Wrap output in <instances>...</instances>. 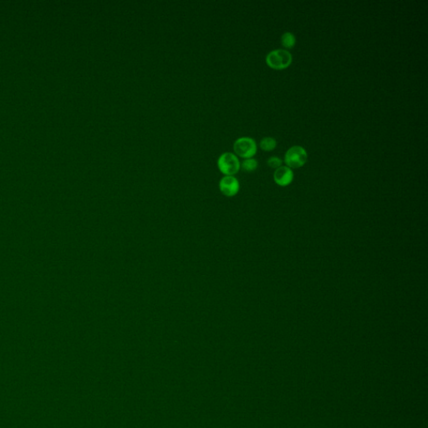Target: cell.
<instances>
[{"label": "cell", "mask_w": 428, "mask_h": 428, "mask_svg": "<svg viewBox=\"0 0 428 428\" xmlns=\"http://www.w3.org/2000/svg\"><path fill=\"white\" fill-rule=\"evenodd\" d=\"M294 173L287 166H281L274 173V180L280 187H287L294 180Z\"/></svg>", "instance_id": "8992f818"}, {"label": "cell", "mask_w": 428, "mask_h": 428, "mask_svg": "<svg viewBox=\"0 0 428 428\" xmlns=\"http://www.w3.org/2000/svg\"><path fill=\"white\" fill-rule=\"evenodd\" d=\"M220 192L223 195L232 198L239 193L240 184L238 179L234 176H224L219 181Z\"/></svg>", "instance_id": "5b68a950"}, {"label": "cell", "mask_w": 428, "mask_h": 428, "mask_svg": "<svg viewBox=\"0 0 428 428\" xmlns=\"http://www.w3.org/2000/svg\"><path fill=\"white\" fill-rule=\"evenodd\" d=\"M267 163H268V165H269L270 168L277 169V168L281 167V165H282V161H281V159L279 158L278 157H271L269 160H268Z\"/></svg>", "instance_id": "30bf717a"}, {"label": "cell", "mask_w": 428, "mask_h": 428, "mask_svg": "<svg viewBox=\"0 0 428 428\" xmlns=\"http://www.w3.org/2000/svg\"><path fill=\"white\" fill-rule=\"evenodd\" d=\"M257 168H258V162H257V160L253 159V158L245 159L244 162H242L241 166H240V168L247 173H252L253 171H255Z\"/></svg>", "instance_id": "9c48e42d"}, {"label": "cell", "mask_w": 428, "mask_h": 428, "mask_svg": "<svg viewBox=\"0 0 428 428\" xmlns=\"http://www.w3.org/2000/svg\"><path fill=\"white\" fill-rule=\"evenodd\" d=\"M292 55L288 50L278 49L273 50L267 55L266 64L271 69L282 71L287 69L292 63Z\"/></svg>", "instance_id": "6da1fadb"}, {"label": "cell", "mask_w": 428, "mask_h": 428, "mask_svg": "<svg viewBox=\"0 0 428 428\" xmlns=\"http://www.w3.org/2000/svg\"><path fill=\"white\" fill-rule=\"evenodd\" d=\"M217 168L224 176H234L240 170L241 163L235 154L224 152L221 154L217 162Z\"/></svg>", "instance_id": "7a4b0ae2"}, {"label": "cell", "mask_w": 428, "mask_h": 428, "mask_svg": "<svg viewBox=\"0 0 428 428\" xmlns=\"http://www.w3.org/2000/svg\"><path fill=\"white\" fill-rule=\"evenodd\" d=\"M276 145H277V142L275 138H264L260 142L261 149L264 151H273L276 148Z\"/></svg>", "instance_id": "ba28073f"}, {"label": "cell", "mask_w": 428, "mask_h": 428, "mask_svg": "<svg viewBox=\"0 0 428 428\" xmlns=\"http://www.w3.org/2000/svg\"><path fill=\"white\" fill-rule=\"evenodd\" d=\"M308 154L305 149L300 145H294L286 151L285 162L289 168H302L307 162Z\"/></svg>", "instance_id": "3957f363"}, {"label": "cell", "mask_w": 428, "mask_h": 428, "mask_svg": "<svg viewBox=\"0 0 428 428\" xmlns=\"http://www.w3.org/2000/svg\"><path fill=\"white\" fill-rule=\"evenodd\" d=\"M281 44L286 49H292L296 44V38L294 34L285 32L281 36Z\"/></svg>", "instance_id": "52a82bcc"}, {"label": "cell", "mask_w": 428, "mask_h": 428, "mask_svg": "<svg viewBox=\"0 0 428 428\" xmlns=\"http://www.w3.org/2000/svg\"><path fill=\"white\" fill-rule=\"evenodd\" d=\"M233 150L236 156L248 159L252 158L257 152V144L252 138L244 137L235 141Z\"/></svg>", "instance_id": "277c9868"}]
</instances>
